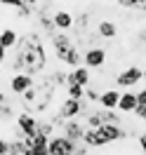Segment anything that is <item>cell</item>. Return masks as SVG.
Instances as JSON below:
<instances>
[{"instance_id":"1","label":"cell","mask_w":146,"mask_h":155,"mask_svg":"<svg viewBox=\"0 0 146 155\" xmlns=\"http://www.w3.org/2000/svg\"><path fill=\"white\" fill-rule=\"evenodd\" d=\"M14 52L21 54V59H24V73L26 75L36 78L47 71L49 54H47V47H45L38 28H29L26 33H19V42H17Z\"/></svg>"},{"instance_id":"2","label":"cell","mask_w":146,"mask_h":155,"mask_svg":"<svg viewBox=\"0 0 146 155\" xmlns=\"http://www.w3.org/2000/svg\"><path fill=\"white\" fill-rule=\"evenodd\" d=\"M139 82H144V68L137 66V64H132V66L123 68V71L116 75V87H120L123 92H125V89L137 87Z\"/></svg>"},{"instance_id":"3","label":"cell","mask_w":146,"mask_h":155,"mask_svg":"<svg viewBox=\"0 0 146 155\" xmlns=\"http://www.w3.org/2000/svg\"><path fill=\"white\" fill-rule=\"evenodd\" d=\"M31 87H36V78L33 75H26V73H14V75L7 78V92L12 97L19 99L21 94H26Z\"/></svg>"},{"instance_id":"4","label":"cell","mask_w":146,"mask_h":155,"mask_svg":"<svg viewBox=\"0 0 146 155\" xmlns=\"http://www.w3.org/2000/svg\"><path fill=\"white\" fill-rule=\"evenodd\" d=\"M49 45H52V57L61 64V59L66 57V52L71 47H76V40H73L71 33H59V31H57V35L49 38Z\"/></svg>"},{"instance_id":"5","label":"cell","mask_w":146,"mask_h":155,"mask_svg":"<svg viewBox=\"0 0 146 155\" xmlns=\"http://www.w3.org/2000/svg\"><path fill=\"white\" fill-rule=\"evenodd\" d=\"M108 59V52L104 47H87L83 52V66H87L90 71H97V68H104Z\"/></svg>"},{"instance_id":"6","label":"cell","mask_w":146,"mask_h":155,"mask_svg":"<svg viewBox=\"0 0 146 155\" xmlns=\"http://www.w3.org/2000/svg\"><path fill=\"white\" fill-rule=\"evenodd\" d=\"M76 146L78 143L68 141L66 136L54 134V136H49V141H47V155H73Z\"/></svg>"},{"instance_id":"7","label":"cell","mask_w":146,"mask_h":155,"mask_svg":"<svg viewBox=\"0 0 146 155\" xmlns=\"http://www.w3.org/2000/svg\"><path fill=\"white\" fill-rule=\"evenodd\" d=\"M14 125H17V129L21 132L24 139L38 134V115H33V113H24V110H19V113H17V120H14Z\"/></svg>"},{"instance_id":"8","label":"cell","mask_w":146,"mask_h":155,"mask_svg":"<svg viewBox=\"0 0 146 155\" xmlns=\"http://www.w3.org/2000/svg\"><path fill=\"white\" fill-rule=\"evenodd\" d=\"M85 122L83 120H66L64 125H61V129H59V134L66 136L68 141H73V143H80L83 141V134H85Z\"/></svg>"},{"instance_id":"9","label":"cell","mask_w":146,"mask_h":155,"mask_svg":"<svg viewBox=\"0 0 146 155\" xmlns=\"http://www.w3.org/2000/svg\"><path fill=\"white\" fill-rule=\"evenodd\" d=\"M52 21H54V28L59 33H71L73 24H76V17H73L71 10H54L52 12Z\"/></svg>"},{"instance_id":"10","label":"cell","mask_w":146,"mask_h":155,"mask_svg":"<svg viewBox=\"0 0 146 155\" xmlns=\"http://www.w3.org/2000/svg\"><path fill=\"white\" fill-rule=\"evenodd\" d=\"M66 85H78V87H90L92 85V71L87 66H78L71 68L66 78Z\"/></svg>"},{"instance_id":"11","label":"cell","mask_w":146,"mask_h":155,"mask_svg":"<svg viewBox=\"0 0 146 155\" xmlns=\"http://www.w3.org/2000/svg\"><path fill=\"white\" fill-rule=\"evenodd\" d=\"M17 42H19V31L14 28V26H5V28H0V47L12 52V49L17 47Z\"/></svg>"},{"instance_id":"12","label":"cell","mask_w":146,"mask_h":155,"mask_svg":"<svg viewBox=\"0 0 146 155\" xmlns=\"http://www.w3.org/2000/svg\"><path fill=\"white\" fill-rule=\"evenodd\" d=\"M118 101H120V92L116 87L104 89L101 97H99V108H104V110H118Z\"/></svg>"},{"instance_id":"13","label":"cell","mask_w":146,"mask_h":155,"mask_svg":"<svg viewBox=\"0 0 146 155\" xmlns=\"http://www.w3.org/2000/svg\"><path fill=\"white\" fill-rule=\"evenodd\" d=\"M137 108V92L134 89H125L120 92V101H118V113H134Z\"/></svg>"},{"instance_id":"14","label":"cell","mask_w":146,"mask_h":155,"mask_svg":"<svg viewBox=\"0 0 146 155\" xmlns=\"http://www.w3.org/2000/svg\"><path fill=\"white\" fill-rule=\"evenodd\" d=\"M97 35H99V38H104V40H113L118 35V24H116V21H111V19H101L97 24Z\"/></svg>"},{"instance_id":"15","label":"cell","mask_w":146,"mask_h":155,"mask_svg":"<svg viewBox=\"0 0 146 155\" xmlns=\"http://www.w3.org/2000/svg\"><path fill=\"white\" fill-rule=\"evenodd\" d=\"M61 66H66L68 71H71V68L83 66V52H80L78 47H71V49L66 52V57L61 59Z\"/></svg>"},{"instance_id":"16","label":"cell","mask_w":146,"mask_h":155,"mask_svg":"<svg viewBox=\"0 0 146 155\" xmlns=\"http://www.w3.org/2000/svg\"><path fill=\"white\" fill-rule=\"evenodd\" d=\"M17 120V108L12 101H5L0 104V125H7V122H14Z\"/></svg>"},{"instance_id":"17","label":"cell","mask_w":146,"mask_h":155,"mask_svg":"<svg viewBox=\"0 0 146 155\" xmlns=\"http://www.w3.org/2000/svg\"><path fill=\"white\" fill-rule=\"evenodd\" d=\"M29 146L24 139H10V148H7V155H26Z\"/></svg>"},{"instance_id":"18","label":"cell","mask_w":146,"mask_h":155,"mask_svg":"<svg viewBox=\"0 0 146 155\" xmlns=\"http://www.w3.org/2000/svg\"><path fill=\"white\" fill-rule=\"evenodd\" d=\"M38 132L45 134V136H54L57 134V129H54V125H52L49 117H38Z\"/></svg>"},{"instance_id":"19","label":"cell","mask_w":146,"mask_h":155,"mask_svg":"<svg viewBox=\"0 0 146 155\" xmlns=\"http://www.w3.org/2000/svg\"><path fill=\"white\" fill-rule=\"evenodd\" d=\"M66 97L68 99H76V101H83L85 99V87H78V85H66Z\"/></svg>"},{"instance_id":"20","label":"cell","mask_w":146,"mask_h":155,"mask_svg":"<svg viewBox=\"0 0 146 155\" xmlns=\"http://www.w3.org/2000/svg\"><path fill=\"white\" fill-rule=\"evenodd\" d=\"M116 5H120L123 10H141L146 0H113Z\"/></svg>"},{"instance_id":"21","label":"cell","mask_w":146,"mask_h":155,"mask_svg":"<svg viewBox=\"0 0 146 155\" xmlns=\"http://www.w3.org/2000/svg\"><path fill=\"white\" fill-rule=\"evenodd\" d=\"M99 97H101V92H99L97 87H92V85H90V87H85V101H90L92 106H94V104H99Z\"/></svg>"},{"instance_id":"22","label":"cell","mask_w":146,"mask_h":155,"mask_svg":"<svg viewBox=\"0 0 146 155\" xmlns=\"http://www.w3.org/2000/svg\"><path fill=\"white\" fill-rule=\"evenodd\" d=\"M132 115H134L137 120H144V117H146V106H144V104H137V108H134Z\"/></svg>"},{"instance_id":"23","label":"cell","mask_w":146,"mask_h":155,"mask_svg":"<svg viewBox=\"0 0 146 155\" xmlns=\"http://www.w3.org/2000/svg\"><path fill=\"white\" fill-rule=\"evenodd\" d=\"M137 143H139V148H141V153L146 155V129L141 132V134H137Z\"/></svg>"},{"instance_id":"24","label":"cell","mask_w":146,"mask_h":155,"mask_svg":"<svg viewBox=\"0 0 146 155\" xmlns=\"http://www.w3.org/2000/svg\"><path fill=\"white\" fill-rule=\"evenodd\" d=\"M7 148H10V139L0 136V155H7Z\"/></svg>"},{"instance_id":"25","label":"cell","mask_w":146,"mask_h":155,"mask_svg":"<svg viewBox=\"0 0 146 155\" xmlns=\"http://www.w3.org/2000/svg\"><path fill=\"white\" fill-rule=\"evenodd\" d=\"M73 155H90V148L85 143H78V146H76V150H73Z\"/></svg>"},{"instance_id":"26","label":"cell","mask_w":146,"mask_h":155,"mask_svg":"<svg viewBox=\"0 0 146 155\" xmlns=\"http://www.w3.org/2000/svg\"><path fill=\"white\" fill-rule=\"evenodd\" d=\"M137 104H144L146 106V87H141L139 92H137Z\"/></svg>"},{"instance_id":"27","label":"cell","mask_w":146,"mask_h":155,"mask_svg":"<svg viewBox=\"0 0 146 155\" xmlns=\"http://www.w3.org/2000/svg\"><path fill=\"white\" fill-rule=\"evenodd\" d=\"M26 155H47V148H29Z\"/></svg>"},{"instance_id":"28","label":"cell","mask_w":146,"mask_h":155,"mask_svg":"<svg viewBox=\"0 0 146 155\" xmlns=\"http://www.w3.org/2000/svg\"><path fill=\"white\" fill-rule=\"evenodd\" d=\"M5 101H7V94H5L2 89H0V104H5Z\"/></svg>"},{"instance_id":"29","label":"cell","mask_w":146,"mask_h":155,"mask_svg":"<svg viewBox=\"0 0 146 155\" xmlns=\"http://www.w3.org/2000/svg\"><path fill=\"white\" fill-rule=\"evenodd\" d=\"M2 73H5V66H2V64H0V78H2Z\"/></svg>"},{"instance_id":"30","label":"cell","mask_w":146,"mask_h":155,"mask_svg":"<svg viewBox=\"0 0 146 155\" xmlns=\"http://www.w3.org/2000/svg\"><path fill=\"white\" fill-rule=\"evenodd\" d=\"M141 125H144V129H146V117H144V120H141Z\"/></svg>"},{"instance_id":"31","label":"cell","mask_w":146,"mask_h":155,"mask_svg":"<svg viewBox=\"0 0 146 155\" xmlns=\"http://www.w3.org/2000/svg\"><path fill=\"white\" fill-rule=\"evenodd\" d=\"M144 82H146V68H144Z\"/></svg>"},{"instance_id":"32","label":"cell","mask_w":146,"mask_h":155,"mask_svg":"<svg viewBox=\"0 0 146 155\" xmlns=\"http://www.w3.org/2000/svg\"><path fill=\"white\" fill-rule=\"evenodd\" d=\"M2 2H5V0H0V5H2Z\"/></svg>"}]
</instances>
